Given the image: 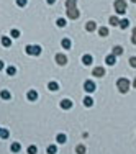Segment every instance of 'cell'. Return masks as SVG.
<instances>
[{
    "label": "cell",
    "instance_id": "10",
    "mask_svg": "<svg viewBox=\"0 0 136 154\" xmlns=\"http://www.w3.org/2000/svg\"><path fill=\"white\" fill-rule=\"evenodd\" d=\"M26 97H28V100H31V102H33V100H36V99H38V93H36V90H30Z\"/></svg>",
    "mask_w": 136,
    "mask_h": 154
},
{
    "label": "cell",
    "instance_id": "38",
    "mask_svg": "<svg viewBox=\"0 0 136 154\" xmlns=\"http://www.w3.org/2000/svg\"><path fill=\"white\" fill-rule=\"evenodd\" d=\"M133 2H136V0H133Z\"/></svg>",
    "mask_w": 136,
    "mask_h": 154
},
{
    "label": "cell",
    "instance_id": "27",
    "mask_svg": "<svg viewBox=\"0 0 136 154\" xmlns=\"http://www.w3.org/2000/svg\"><path fill=\"white\" fill-rule=\"evenodd\" d=\"M57 26H61V28L66 26V20H64V18H59V20H57Z\"/></svg>",
    "mask_w": 136,
    "mask_h": 154
},
{
    "label": "cell",
    "instance_id": "11",
    "mask_svg": "<svg viewBox=\"0 0 136 154\" xmlns=\"http://www.w3.org/2000/svg\"><path fill=\"white\" fill-rule=\"evenodd\" d=\"M48 89H49L51 92H56V90H59L57 82H49V84H48Z\"/></svg>",
    "mask_w": 136,
    "mask_h": 154
},
{
    "label": "cell",
    "instance_id": "1",
    "mask_svg": "<svg viewBox=\"0 0 136 154\" xmlns=\"http://www.w3.org/2000/svg\"><path fill=\"white\" fill-rule=\"evenodd\" d=\"M75 2H77V0H66L67 15H69V18H72V20H75L79 16V10H77V7H75Z\"/></svg>",
    "mask_w": 136,
    "mask_h": 154
},
{
    "label": "cell",
    "instance_id": "36",
    "mask_svg": "<svg viewBox=\"0 0 136 154\" xmlns=\"http://www.w3.org/2000/svg\"><path fill=\"white\" fill-rule=\"evenodd\" d=\"M133 85H134V87H136V79H134V84H133Z\"/></svg>",
    "mask_w": 136,
    "mask_h": 154
},
{
    "label": "cell",
    "instance_id": "12",
    "mask_svg": "<svg viewBox=\"0 0 136 154\" xmlns=\"http://www.w3.org/2000/svg\"><path fill=\"white\" fill-rule=\"evenodd\" d=\"M95 28H97L95 22H89V23H87V25H85V30H87V31H93V30H95Z\"/></svg>",
    "mask_w": 136,
    "mask_h": 154
},
{
    "label": "cell",
    "instance_id": "15",
    "mask_svg": "<svg viewBox=\"0 0 136 154\" xmlns=\"http://www.w3.org/2000/svg\"><path fill=\"white\" fill-rule=\"evenodd\" d=\"M61 44H62V48H64V49H69V48H71V40H67V38H64Z\"/></svg>",
    "mask_w": 136,
    "mask_h": 154
},
{
    "label": "cell",
    "instance_id": "22",
    "mask_svg": "<svg viewBox=\"0 0 136 154\" xmlns=\"http://www.w3.org/2000/svg\"><path fill=\"white\" fill-rule=\"evenodd\" d=\"M15 72H16V69L13 67V66H10V67L7 69V74H8V75H15Z\"/></svg>",
    "mask_w": 136,
    "mask_h": 154
},
{
    "label": "cell",
    "instance_id": "7",
    "mask_svg": "<svg viewBox=\"0 0 136 154\" xmlns=\"http://www.w3.org/2000/svg\"><path fill=\"white\" fill-rule=\"evenodd\" d=\"M61 108H64V110H69V108H72V102L69 99H64L61 102Z\"/></svg>",
    "mask_w": 136,
    "mask_h": 154
},
{
    "label": "cell",
    "instance_id": "26",
    "mask_svg": "<svg viewBox=\"0 0 136 154\" xmlns=\"http://www.w3.org/2000/svg\"><path fill=\"white\" fill-rule=\"evenodd\" d=\"M128 25H130V22H128V20H120V26H121V28H128Z\"/></svg>",
    "mask_w": 136,
    "mask_h": 154
},
{
    "label": "cell",
    "instance_id": "14",
    "mask_svg": "<svg viewBox=\"0 0 136 154\" xmlns=\"http://www.w3.org/2000/svg\"><path fill=\"white\" fill-rule=\"evenodd\" d=\"M115 61H116V57H115L113 54L107 56V64H108V66H113V64H115Z\"/></svg>",
    "mask_w": 136,
    "mask_h": 154
},
{
    "label": "cell",
    "instance_id": "13",
    "mask_svg": "<svg viewBox=\"0 0 136 154\" xmlns=\"http://www.w3.org/2000/svg\"><path fill=\"white\" fill-rule=\"evenodd\" d=\"M56 141H57V143H66V141H67V136H66L64 133H61V134H57Z\"/></svg>",
    "mask_w": 136,
    "mask_h": 154
},
{
    "label": "cell",
    "instance_id": "19",
    "mask_svg": "<svg viewBox=\"0 0 136 154\" xmlns=\"http://www.w3.org/2000/svg\"><path fill=\"white\" fill-rule=\"evenodd\" d=\"M110 23L113 26H118V25H120V20H118L116 16H110Z\"/></svg>",
    "mask_w": 136,
    "mask_h": 154
},
{
    "label": "cell",
    "instance_id": "18",
    "mask_svg": "<svg viewBox=\"0 0 136 154\" xmlns=\"http://www.w3.org/2000/svg\"><path fill=\"white\" fill-rule=\"evenodd\" d=\"M84 105H85V107H92V105H93V100L90 99V97H85V99H84Z\"/></svg>",
    "mask_w": 136,
    "mask_h": 154
},
{
    "label": "cell",
    "instance_id": "28",
    "mask_svg": "<svg viewBox=\"0 0 136 154\" xmlns=\"http://www.w3.org/2000/svg\"><path fill=\"white\" fill-rule=\"evenodd\" d=\"M28 152L30 154H36V146H30V148H28Z\"/></svg>",
    "mask_w": 136,
    "mask_h": 154
},
{
    "label": "cell",
    "instance_id": "17",
    "mask_svg": "<svg viewBox=\"0 0 136 154\" xmlns=\"http://www.w3.org/2000/svg\"><path fill=\"white\" fill-rule=\"evenodd\" d=\"M2 44L8 48L10 44H12V40H10V38H7V36H3V38H2Z\"/></svg>",
    "mask_w": 136,
    "mask_h": 154
},
{
    "label": "cell",
    "instance_id": "25",
    "mask_svg": "<svg viewBox=\"0 0 136 154\" xmlns=\"http://www.w3.org/2000/svg\"><path fill=\"white\" fill-rule=\"evenodd\" d=\"M12 151L13 152H18L20 151V144H18V143H13V144H12Z\"/></svg>",
    "mask_w": 136,
    "mask_h": 154
},
{
    "label": "cell",
    "instance_id": "20",
    "mask_svg": "<svg viewBox=\"0 0 136 154\" xmlns=\"http://www.w3.org/2000/svg\"><path fill=\"white\" fill-rule=\"evenodd\" d=\"M99 34H100V36H107V34H108V30H107L105 26L99 28Z\"/></svg>",
    "mask_w": 136,
    "mask_h": 154
},
{
    "label": "cell",
    "instance_id": "9",
    "mask_svg": "<svg viewBox=\"0 0 136 154\" xmlns=\"http://www.w3.org/2000/svg\"><path fill=\"white\" fill-rule=\"evenodd\" d=\"M82 62H84V64H85V66H90V64H92V62H93V57H92V56H90V54H85V56H84V57H82Z\"/></svg>",
    "mask_w": 136,
    "mask_h": 154
},
{
    "label": "cell",
    "instance_id": "3",
    "mask_svg": "<svg viewBox=\"0 0 136 154\" xmlns=\"http://www.w3.org/2000/svg\"><path fill=\"white\" fill-rule=\"evenodd\" d=\"M115 8H116V13H125L126 12V3L123 0H115Z\"/></svg>",
    "mask_w": 136,
    "mask_h": 154
},
{
    "label": "cell",
    "instance_id": "5",
    "mask_svg": "<svg viewBox=\"0 0 136 154\" xmlns=\"http://www.w3.org/2000/svg\"><path fill=\"white\" fill-rule=\"evenodd\" d=\"M84 89H85V92H93V90H95V84H93L92 80H85Z\"/></svg>",
    "mask_w": 136,
    "mask_h": 154
},
{
    "label": "cell",
    "instance_id": "16",
    "mask_svg": "<svg viewBox=\"0 0 136 154\" xmlns=\"http://www.w3.org/2000/svg\"><path fill=\"white\" fill-rule=\"evenodd\" d=\"M121 52H123V48L121 46H115L113 48V56H120Z\"/></svg>",
    "mask_w": 136,
    "mask_h": 154
},
{
    "label": "cell",
    "instance_id": "24",
    "mask_svg": "<svg viewBox=\"0 0 136 154\" xmlns=\"http://www.w3.org/2000/svg\"><path fill=\"white\" fill-rule=\"evenodd\" d=\"M56 151H57V149H56V146H48V154H56Z\"/></svg>",
    "mask_w": 136,
    "mask_h": 154
},
{
    "label": "cell",
    "instance_id": "6",
    "mask_svg": "<svg viewBox=\"0 0 136 154\" xmlns=\"http://www.w3.org/2000/svg\"><path fill=\"white\" fill-rule=\"evenodd\" d=\"M56 62L61 64V66H64L66 62H67V57H66L64 54H56Z\"/></svg>",
    "mask_w": 136,
    "mask_h": 154
},
{
    "label": "cell",
    "instance_id": "37",
    "mask_svg": "<svg viewBox=\"0 0 136 154\" xmlns=\"http://www.w3.org/2000/svg\"><path fill=\"white\" fill-rule=\"evenodd\" d=\"M0 131H2V128H0Z\"/></svg>",
    "mask_w": 136,
    "mask_h": 154
},
{
    "label": "cell",
    "instance_id": "35",
    "mask_svg": "<svg viewBox=\"0 0 136 154\" xmlns=\"http://www.w3.org/2000/svg\"><path fill=\"white\" fill-rule=\"evenodd\" d=\"M46 2H48V3H49V5H53V3L56 2V0H46Z\"/></svg>",
    "mask_w": 136,
    "mask_h": 154
},
{
    "label": "cell",
    "instance_id": "2",
    "mask_svg": "<svg viewBox=\"0 0 136 154\" xmlns=\"http://www.w3.org/2000/svg\"><path fill=\"white\" fill-rule=\"evenodd\" d=\"M116 85H118V89H120V92H128V89H130V80L128 79H118V82H116Z\"/></svg>",
    "mask_w": 136,
    "mask_h": 154
},
{
    "label": "cell",
    "instance_id": "33",
    "mask_svg": "<svg viewBox=\"0 0 136 154\" xmlns=\"http://www.w3.org/2000/svg\"><path fill=\"white\" fill-rule=\"evenodd\" d=\"M133 43L136 44V28H134V30H133Z\"/></svg>",
    "mask_w": 136,
    "mask_h": 154
},
{
    "label": "cell",
    "instance_id": "32",
    "mask_svg": "<svg viewBox=\"0 0 136 154\" xmlns=\"http://www.w3.org/2000/svg\"><path fill=\"white\" fill-rule=\"evenodd\" d=\"M130 64L133 66V67H136V57H130Z\"/></svg>",
    "mask_w": 136,
    "mask_h": 154
},
{
    "label": "cell",
    "instance_id": "21",
    "mask_svg": "<svg viewBox=\"0 0 136 154\" xmlns=\"http://www.w3.org/2000/svg\"><path fill=\"white\" fill-rule=\"evenodd\" d=\"M75 151H77V154H85V146L79 144V146H77V149H75Z\"/></svg>",
    "mask_w": 136,
    "mask_h": 154
},
{
    "label": "cell",
    "instance_id": "23",
    "mask_svg": "<svg viewBox=\"0 0 136 154\" xmlns=\"http://www.w3.org/2000/svg\"><path fill=\"white\" fill-rule=\"evenodd\" d=\"M0 95H2V99H5V100L10 99V92H8V90H2V93H0Z\"/></svg>",
    "mask_w": 136,
    "mask_h": 154
},
{
    "label": "cell",
    "instance_id": "31",
    "mask_svg": "<svg viewBox=\"0 0 136 154\" xmlns=\"http://www.w3.org/2000/svg\"><path fill=\"white\" fill-rule=\"evenodd\" d=\"M12 36H13V38H18V36H20V31H18V30H12Z\"/></svg>",
    "mask_w": 136,
    "mask_h": 154
},
{
    "label": "cell",
    "instance_id": "34",
    "mask_svg": "<svg viewBox=\"0 0 136 154\" xmlns=\"http://www.w3.org/2000/svg\"><path fill=\"white\" fill-rule=\"evenodd\" d=\"M3 67H5V64H3V61H0V71H2Z\"/></svg>",
    "mask_w": 136,
    "mask_h": 154
},
{
    "label": "cell",
    "instance_id": "29",
    "mask_svg": "<svg viewBox=\"0 0 136 154\" xmlns=\"http://www.w3.org/2000/svg\"><path fill=\"white\" fill-rule=\"evenodd\" d=\"M0 136H2V138H8V131H7V129H2V131H0Z\"/></svg>",
    "mask_w": 136,
    "mask_h": 154
},
{
    "label": "cell",
    "instance_id": "8",
    "mask_svg": "<svg viewBox=\"0 0 136 154\" xmlns=\"http://www.w3.org/2000/svg\"><path fill=\"white\" fill-rule=\"evenodd\" d=\"M92 75H97V77L105 75V69H103V67H95V69H93V72H92Z\"/></svg>",
    "mask_w": 136,
    "mask_h": 154
},
{
    "label": "cell",
    "instance_id": "30",
    "mask_svg": "<svg viewBox=\"0 0 136 154\" xmlns=\"http://www.w3.org/2000/svg\"><path fill=\"white\" fill-rule=\"evenodd\" d=\"M28 0H16V3H18V7H25Z\"/></svg>",
    "mask_w": 136,
    "mask_h": 154
},
{
    "label": "cell",
    "instance_id": "4",
    "mask_svg": "<svg viewBox=\"0 0 136 154\" xmlns=\"http://www.w3.org/2000/svg\"><path fill=\"white\" fill-rule=\"evenodd\" d=\"M25 49H26L28 54H33V56L41 54V46H26Z\"/></svg>",
    "mask_w": 136,
    "mask_h": 154
}]
</instances>
